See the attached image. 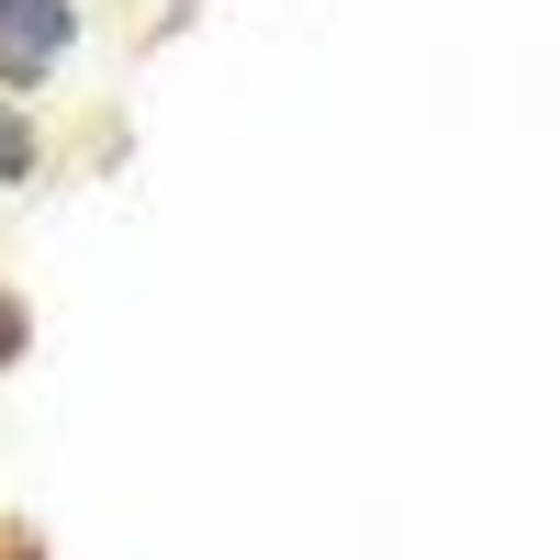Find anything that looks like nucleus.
Listing matches in <instances>:
<instances>
[{
    "instance_id": "1",
    "label": "nucleus",
    "mask_w": 560,
    "mask_h": 560,
    "mask_svg": "<svg viewBox=\"0 0 560 560\" xmlns=\"http://www.w3.org/2000/svg\"><path fill=\"white\" fill-rule=\"evenodd\" d=\"M79 34H90V12L79 0H0V90H45L68 57H79Z\"/></svg>"
},
{
    "instance_id": "2",
    "label": "nucleus",
    "mask_w": 560,
    "mask_h": 560,
    "mask_svg": "<svg viewBox=\"0 0 560 560\" xmlns=\"http://www.w3.org/2000/svg\"><path fill=\"white\" fill-rule=\"evenodd\" d=\"M23 179H45V124L0 90V191H23Z\"/></svg>"
},
{
    "instance_id": "3",
    "label": "nucleus",
    "mask_w": 560,
    "mask_h": 560,
    "mask_svg": "<svg viewBox=\"0 0 560 560\" xmlns=\"http://www.w3.org/2000/svg\"><path fill=\"white\" fill-rule=\"evenodd\" d=\"M23 359H34V303L12 292V280H0V382H12Z\"/></svg>"
},
{
    "instance_id": "4",
    "label": "nucleus",
    "mask_w": 560,
    "mask_h": 560,
    "mask_svg": "<svg viewBox=\"0 0 560 560\" xmlns=\"http://www.w3.org/2000/svg\"><path fill=\"white\" fill-rule=\"evenodd\" d=\"M0 560H45V538L34 527H0Z\"/></svg>"
}]
</instances>
